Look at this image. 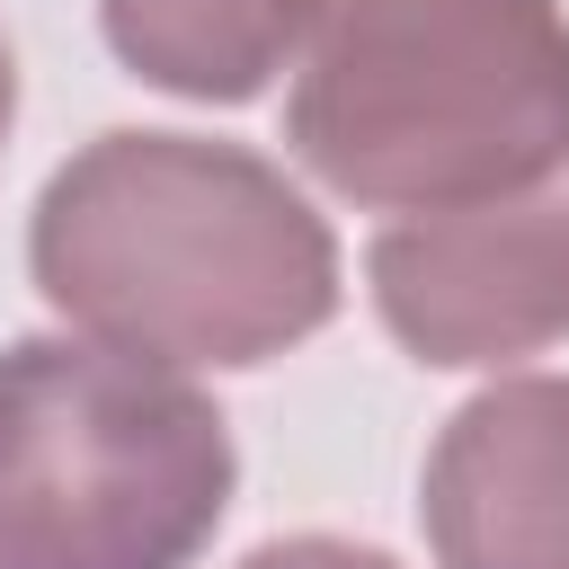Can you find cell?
Here are the masks:
<instances>
[{"mask_svg":"<svg viewBox=\"0 0 569 569\" xmlns=\"http://www.w3.org/2000/svg\"><path fill=\"white\" fill-rule=\"evenodd\" d=\"M27 276L80 338L178 373L267 365L338 311V240L276 160L133 124L44 178Z\"/></svg>","mask_w":569,"mask_h":569,"instance_id":"1","label":"cell"},{"mask_svg":"<svg viewBox=\"0 0 569 569\" xmlns=\"http://www.w3.org/2000/svg\"><path fill=\"white\" fill-rule=\"evenodd\" d=\"M293 160L365 213H445L569 160L560 0H311Z\"/></svg>","mask_w":569,"mask_h":569,"instance_id":"2","label":"cell"},{"mask_svg":"<svg viewBox=\"0 0 569 569\" xmlns=\"http://www.w3.org/2000/svg\"><path fill=\"white\" fill-rule=\"evenodd\" d=\"M231 418L98 338L0 347V569H196L231 507Z\"/></svg>","mask_w":569,"mask_h":569,"instance_id":"3","label":"cell"},{"mask_svg":"<svg viewBox=\"0 0 569 569\" xmlns=\"http://www.w3.org/2000/svg\"><path fill=\"white\" fill-rule=\"evenodd\" d=\"M365 284L382 329L418 365H516L569 338V160L542 178L400 213L365 249Z\"/></svg>","mask_w":569,"mask_h":569,"instance_id":"4","label":"cell"},{"mask_svg":"<svg viewBox=\"0 0 569 569\" xmlns=\"http://www.w3.org/2000/svg\"><path fill=\"white\" fill-rule=\"evenodd\" d=\"M436 569H569V373L471 391L418 480Z\"/></svg>","mask_w":569,"mask_h":569,"instance_id":"5","label":"cell"},{"mask_svg":"<svg viewBox=\"0 0 569 569\" xmlns=\"http://www.w3.org/2000/svg\"><path fill=\"white\" fill-rule=\"evenodd\" d=\"M98 27L133 80L196 107H240L293 71L311 0H98Z\"/></svg>","mask_w":569,"mask_h":569,"instance_id":"6","label":"cell"},{"mask_svg":"<svg viewBox=\"0 0 569 569\" xmlns=\"http://www.w3.org/2000/svg\"><path fill=\"white\" fill-rule=\"evenodd\" d=\"M240 569H400V560L373 542H347V533H284V542H258Z\"/></svg>","mask_w":569,"mask_h":569,"instance_id":"7","label":"cell"},{"mask_svg":"<svg viewBox=\"0 0 569 569\" xmlns=\"http://www.w3.org/2000/svg\"><path fill=\"white\" fill-rule=\"evenodd\" d=\"M9 124H18V62H9V36H0V142H9Z\"/></svg>","mask_w":569,"mask_h":569,"instance_id":"8","label":"cell"}]
</instances>
